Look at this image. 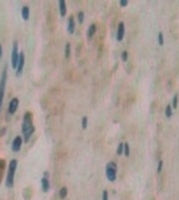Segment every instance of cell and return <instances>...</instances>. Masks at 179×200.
Masks as SVG:
<instances>
[{
    "instance_id": "6da1fadb",
    "label": "cell",
    "mask_w": 179,
    "mask_h": 200,
    "mask_svg": "<svg viewBox=\"0 0 179 200\" xmlns=\"http://www.w3.org/2000/svg\"><path fill=\"white\" fill-rule=\"evenodd\" d=\"M33 131H35V127L32 124V115L30 112H27L24 115V120H23V135H24L26 142L31 137V135L33 133Z\"/></svg>"
},
{
    "instance_id": "7a4b0ae2",
    "label": "cell",
    "mask_w": 179,
    "mask_h": 200,
    "mask_svg": "<svg viewBox=\"0 0 179 200\" xmlns=\"http://www.w3.org/2000/svg\"><path fill=\"white\" fill-rule=\"evenodd\" d=\"M16 167H17V162L16 160H11L9 162V167H8V175H7V180H6V186L8 188H12L13 187V176H15V171H16Z\"/></svg>"
},
{
    "instance_id": "3957f363",
    "label": "cell",
    "mask_w": 179,
    "mask_h": 200,
    "mask_svg": "<svg viewBox=\"0 0 179 200\" xmlns=\"http://www.w3.org/2000/svg\"><path fill=\"white\" fill-rule=\"evenodd\" d=\"M6 82H7V67L4 66V69H3V73H2V79H0V109H2V106H3Z\"/></svg>"
},
{
    "instance_id": "277c9868",
    "label": "cell",
    "mask_w": 179,
    "mask_h": 200,
    "mask_svg": "<svg viewBox=\"0 0 179 200\" xmlns=\"http://www.w3.org/2000/svg\"><path fill=\"white\" fill-rule=\"evenodd\" d=\"M19 56H20V53H19V44H17V42H13V46H12V56H11V64H12L13 69L17 68Z\"/></svg>"
},
{
    "instance_id": "5b68a950",
    "label": "cell",
    "mask_w": 179,
    "mask_h": 200,
    "mask_svg": "<svg viewBox=\"0 0 179 200\" xmlns=\"http://www.w3.org/2000/svg\"><path fill=\"white\" fill-rule=\"evenodd\" d=\"M106 175H107V179L110 180V182H115V179H116V164L114 162L107 164Z\"/></svg>"
},
{
    "instance_id": "8992f818",
    "label": "cell",
    "mask_w": 179,
    "mask_h": 200,
    "mask_svg": "<svg viewBox=\"0 0 179 200\" xmlns=\"http://www.w3.org/2000/svg\"><path fill=\"white\" fill-rule=\"evenodd\" d=\"M24 62H26L24 53H20V56H19V64H17V68H16V75L17 76L22 75V71H23V67H24Z\"/></svg>"
},
{
    "instance_id": "52a82bcc",
    "label": "cell",
    "mask_w": 179,
    "mask_h": 200,
    "mask_svg": "<svg viewBox=\"0 0 179 200\" xmlns=\"http://www.w3.org/2000/svg\"><path fill=\"white\" fill-rule=\"evenodd\" d=\"M22 143H23V140H22V137H15L13 139V142H12V151H15V152H17V151H20V148H22Z\"/></svg>"
},
{
    "instance_id": "ba28073f",
    "label": "cell",
    "mask_w": 179,
    "mask_h": 200,
    "mask_svg": "<svg viewBox=\"0 0 179 200\" xmlns=\"http://www.w3.org/2000/svg\"><path fill=\"white\" fill-rule=\"evenodd\" d=\"M17 106H19V99L15 97L11 100V103H9V107H8V113H15V111L17 109Z\"/></svg>"
},
{
    "instance_id": "9c48e42d",
    "label": "cell",
    "mask_w": 179,
    "mask_h": 200,
    "mask_svg": "<svg viewBox=\"0 0 179 200\" xmlns=\"http://www.w3.org/2000/svg\"><path fill=\"white\" fill-rule=\"evenodd\" d=\"M123 36H124V24H123V23H119V26H118V33H116L118 42H122Z\"/></svg>"
},
{
    "instance_id": "30bf717a",
    "label": "cell",
    "mask_w": 179,
    "mask_h": 200,
    "mask_svg": "<svg viewBox=\"0 0 179 200\" xmlns=\"http://www.w3.org/2000/svg\"><path fill=\"white\" fill-rule=\"evenodd\" d=\"M42 189L44 192H47L50 189V180H48V173H44V177L42 179Z\"/></svg>"
},
{
    "instance_id": "8fae6325",
    "label": "cell",
    "mask_w": 179,
    "mask_h": 200,
    "mask_svg": "<svg viewBox=\"0 0 179 200\" xmlns=\"http://www.w3.org/2000/svg\"><path fill=\"white\" fill-rule=\"evenodd\" d=\"M22 17H23L24 20H28V19H30V7L24 6V7L22 8Z\"/></svg>"
},
{
    "instance_id": "7c38bea8",
    "label": "cell",
    "mask_w": 179,
    "mask_h": 200,
    "mask_svg": "<svg viewBox=\"0 0 179 200\" xmlns=\"http://www.w3.org/2000/svg\"><path fill=\"white\" fill-rule=\"evenodd\" d=\"M59 8H60V15L64 16L66 12H67V7H66V2H64V0H60V2H59Z\"/></svg>"
},
{
    "instance_id": "4fadbf2b",
    "label": "cell",
    "mask_w": 179,
    "mask_h": 200,
    "mask_svg": "<svg viewBox=\"0 0 179 200\" xmlns=\"http://www.w3.org/2000/svg\"><path fill=\"white\" fill-rule=\"evenodd\" d=\"M74 31H75V22H74V17H70L68 19V32L74 33Z\"/></svg>"
},
{
    "instance_id": "5bb4252c",
    "label": "cell",
    "mask_w": 179,
    "mask_h": 200,
    "mask_svg": "<svg viewBox=\"0 0 179 200\" xmlns=\"http://www.w3.org/2000/svg\"><path fill=\"white\" fill-rule=\"evenodd\" d=\"M95 31H96V26H95V24H92V26L88 28V32H87V35H88V36H92V35L95 33Z\"/></svg>"
},
{
    "instance_id": "9a60e30c",
    "label": "cell",
    "mask_w": 179,
    "mask_h": 200,
    "mask_svg": "<svg viewBox=\"0 0 179 200\" xmlns=\"http://www.w3.org/2000/svg\"><path fill=\"white\" fill-rule=\"evenodd\" d=\"M124 151V143H120L118 146V151H116V153L118 155H122V152Z\"/></svg>"
},
{
    "instance_id": "2e32d148",
    "label": "cell",
    "mask_w": 179,
    "mask_h": 200,
    "mask_svg": "<svg viewBox=\"0 0 179 200\" xmlns=\"http://www.w3.org/2000/svg\"><path fill=\"white\" fill-rule=\"evenodd\" d=\"M67 191H68V189H67L66 187H63V188L60 189V197H62V199H64V197L67 196Z\"/></svg>"
},
{
    "instance_id": "e0dca14e",
    "label": "cell",
    "mask_w": 179,
    "mask_h": 200,
    "mask_svg": "<svg viewBox=\"0 0 179 200\" xmlns=\"http://www.w3.org/2000/svg\"><path fill=\"white\" fill-rule=\"evenodd\" d=\"M171 115H172L171 107H170V106H167V107H166V116H167V117H171Z\"/></svg>"
},
{
    "instance_id": "ac0fdd59",
    "label": "cell",
    "mask_w": 179,
    "mask_h": 200,
    "mask_svg": "<svg viewBox=\"0 0 179 200\" xmlns=\"http://www.w3.org/2000/svg\"><path fill=\"white\" fill-rule=\"evenodd\" d=\"M124 155L126 156H130V146L127 143H124Z\"/></svg>"
},
{
    "instance_id": "d6986e66",
    "label": "cell",
    "mask_w": 179,
    "mask_h": 200,
    "mask_svg": "<svg viewBox=\"0 0 179 200\" xmlns=\"http://www.w3.org/2000/svg\"><path fill=\"white\" fill-rule=\"evenodd\" d=\"M176 106H178V96L175 95L174 99H172V104H171V107H172V108H176Z\"/></svg>"
},
{
    "instance_id": "ffe728a7",
    "label": "cell",
    "mask_w": 179,
    "mask_h": 200,
    "mask_svg": "<svg viewBox=\"0 0 179 200\" xmlns=\"http://www.w3.org/2000/svg\"><path fill=\"white\" fill-rule=\"evenodd\" d=\"M158 40H159V44L163 46V33H162V32H159V35H158Z\"/></svg>"
},
{
    "instance_id": "44dd1931",
    "label": "cell",
    "mask_w": 179,
    "mask_h": 200,
    "mask_svg": "<svg viewBox=\"0 0 179 200\" xmlns=\"http://www.w3.org/2000/svg\"><path fill=\"white\" fill-rule=\"evenodd\" d=\"M83 17H84V13H83V12H79V13H78V19H79V22H80V23L84 20Z\"/></svg>"
},
{
    "instance_id": "7402d4cb",
    "label": "cell",
    "mask_w": 179,
    "mask_h": 200,
    "mask_svg": "<svg viewBox=\"0 0 179 200\" xmlns=\"http://www.w3.org/2000/svg\"><path fill=\"white\" fill-rule=\"evenodd\" d=\"M162 168H163V162L161 160V162L158 163V172H161V171H162Z\"/></svg>"
},
{
    "instance_id": "603a6c76",
    "label": "cell",
    "mask_w": 179,
    "mask_h": 200,
    "mask_svg": "<svg viewBox=\"0 0 179 200\" xmlns=\"http://www.w3.org/2000/svg\"><path fill=\"white\" fill-rule=\"evenodd\" d=\"M82 127H83V128H87V117H83V120H82Z\"/></svg>"
},
{
    "instance_id": "cb8c5ba5",
    "label": "cell",
    "mask_w": 179,
    "mask_h": 200,
    "mask_svg": "<svg viewBox=\"0 0 179 200\" xmlns=\"http://www.w3.org/2000/svg\"><path fill=\"white\" fill-rule=\"evenodd\" d=\"M66 56H67V57L70 56V44H68V43L66 44Z\"/></svg>"
},
{
    "instance_id": "d4e9b609",
    "label": "cell",
    "mask_w": 179,
    "mask_h": 200,
    "mask_svg": "<svg viewBox=\"0 0 179 200\" xmlns=\"http://www.w3.org/2000/svg\"><path fill=\"white\" fill-rule=\"evenodd\" d=\"M103 200H108V192L103 191Z\"/></svg>"
},
{
    "instance_id": "484cf974",
    "label": "cell",
    "mask_w": 179,
    "mask_h": 200,
    "mask_svg": "<svg viewBox=\"0 0 179 200\" xmlns=\"http://www.w3.org/2000/svg\"><path fill=\"white\" fill-rule=\"evenodd\" d=\"M127 4H128L127 0H120V6H122V7H126Z\"/></svg>"
},
{
    "instance_id": "4316f807",
    "label": "cell",
    "mask_w": 179,
    "mask_h": 200,
    "mask_svg": "<svg viewBox=\"0 0 179 200\" xmlns=\"http://www.w3.org/2000/svg\"><path fill=\"white\" fill-rule=\"evenodd\" d=\"M122 59H123V60L127 59V52H123V53H122Z\"/></svg>"
},
{
    "instance_id": "83f0119b",
    "label": "cell",
    "mask_w": 179,
    "mask_h": 200,
    "mask_svg": "<svg viewBox=\"0 0 179 200\" xmlns=\"http://www.w3.org/2000/svg\"><path fill=\"white\" fill-rule=\"evenodd\" d=\"M2 55H3V49H2V46H0V57H2Z\"/></svg>"
}]
</instances>
